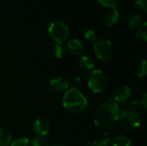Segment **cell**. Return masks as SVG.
I'll return each instance as SVG.
<instances>
[{"label": "cell", "instance_id": "cell-1", "mask_svg": "<svg viewBox=\"0 0 147 146\" xmlns=\"http://www.w3.org/2000/svg\"><path fill=\"white\" fill-rule=\"evenodd\" d=\"M118 103H116L113 99L103 102L94 112L93 120L94 123L102 128L109 127L115 124L120 117Z\"/></svg>", "mask_w": 147, "mask_h": 146}, {"label": "cell", "instance_id": "cell-2", "mask_svg": "<svg viewBox=\"0 0 147 146\" xmlns=\"http://www.w3.org/2000/svg\"><path fill=\"white\" fill-rule=\"evenodd\" d=\"M63 107L72 114H79L84 112L88 107V100L78 89H67L62 99Z\"/></svg>", "mask_w": 147, "mask_h": 146}, {"label": "cell", "instance_id": "cell-3", "mask_svg": "<svg viewBox=\"0 0 147 146\" xmlns=\"http://www.w3.org/2000/svg\"><path fill=\"white\" fill-rule=\"evenodd\" d=\"M88 87L96 94L105 90L108 84V78L105 73L101 70H93L88 77Z\"/></svg>", "mask_w": 147, "mask_h": 146}, {"label": "cell", "instance_id": "cell-4", "mask_svg": "<svg viewBox=\"0 0 147 146\" xmlns=\"http://www.w3.org/2000/svg\"><path fill=\"white\" fill-rule=\"evenodd\" d=\"M119 119L121 126L127 131H134L141 125V118L139 113L131 111L129 109L122 111Z\"/></svg>", "mask_w": 147, "mask_h": 146}, {"label": "cell", "instance_id": "cell-5", "mask_svg": "<svg viewBox=\"0 0 147 146\" xmlns=\"http://www.w3.org/2000/svg\"><path fill=\"white\" fill-rule=\"evenodd\" d=\"M48 33L51 38L57 43H62L69 35V28L60 21H54L49 25Z\"/></svg>", "mask_w": 147, "mask_h": 146}, {"label": "cell", "instance_id": "cell-6", "mask_svg": "<svg viewBox=\"0 0 147 146\" xmlns=\"http://www.w3.org/2000/svg\"><path fill=\"white\" fill-rule=\"evenodd\" d=\"M94 51L97 59L102 61L109 60L113 55V46L107 39L96 40L94 44Z\"/></svg>", "mask_w": 147, "mask_h": 146}, {"label": "cell", "instance_id": "cell-7", "mask_svg": "<svg viewBox=\"0 0 147 146\" xmlns=\"http://www.w3.org/2000/svg\"><path fill=\"white\" fill-rule=\"evenodd\" d=\"M51 129V123L45 117L37 118L33 123V130L38 136L45 137Z\"/></svg>", "mask_w": 147, "mask_h": 146}, {"label": "cell", "instance_id": "cell-8", "mask_svg": "<svg viewBox=\"0 0 147 146\" xmlns=\"http://www.w3.org/2000/svg\"><path fill=\"white\" fill-rule=\"evenodd\" d=\"M131 94H132V91L128 86L121 85L116 89V90L114 94V99L113 100L116 103L124 102L129 99V97L131 96Z\"/></svg>", "mask_w": 147, "mask_h": 146}, {"label": "cell", "instance_id": "cell-9", "mask_svg": "<svg viewBox=\"0 0 147 146\" xmlns=\"http://www.w3.org/2000/svg\"><path fill=\"white\" fill-rule=\"evenodd\" d=\"M50 87L58 92L66 91L69 88L68 82L62 77H56L50 81Z\"/></svg>", "mask_w": 147, "mask_h": 146}, {"label": "cell", "instance_id": "cell-10", "mask_svg": "<svg viewBox=\"0 0 147 146\" xmlns=\"http://www.w3.org/2000/svg\"><path fill=\"white\" fill-rule=\"evenodd\" d=\"M66 49L71 55H79L84 51V46L80 40L72 39L67 43Z\"/></svg>", "mask_w": 147, "mask_h": 146}, {"label": "cell", "instance_id": "cell-11", "mask_svg": "<svg viewBox=\"0 0 147 146\" xmlns=\"http://www.w3.org/2000/svg\"><path fill=\"white\" fill-rule=\"evenodd\" d=\"M119 18V13L118 10L116 9V8L109 10L104 16V24L107 27H111L113 25H115Z\"/></svg>", "mask_w": 147, "mask_h": 146}, {"label": "cell", "instance_id": "cell-12", "mask_svg": "<svg viewBox=\"0 0 147 146\" xmlns=\"http://www.w3.org/2000/svg\"><path fill=\"white\" fill-rule=\"evenodd\" d=\"M79 67L84 71H90L94 68L95 64L93 59L89 56H83L80 58L78 62Z\"/></svg>", "mask_w": 147, "mask_h": 146}, {"label": "cell", "instance_id": "cell-13", "mask_svg": "<svg viewBox=\"0 0 147 146\" xmlns=\"http://www.w3.org/2000/svg\"><path fill=\"white\" fill-rule=\"evenodd\" d=\"M131 140L124 135H117L111 140V146H131Z\"/></svg>", "mask_w": 147, "mask_h": 146}, {"label": "cell", "instance_id": "cell-14", "mask_svg": "<svg viewBox=\"0 0 147 146\" xmlns=\"http://www.w3.org/2000/svg\"><path fill=\"white\" fill-rule=\"evenodd\" d=\"M127 23L131 28H138L141 23V15L136 12H132L127 17Z\"/></svg>", "mask_w": 147, "mask_h": 146}, {"label": "cell", "instance_id": "cell-15", "mask_svg": "<svg viewBox=\"0 0 147 146\" xmlns=\"http://www.w3.org/2000/svg\"><path fill=\"white\" fill-rule=\"evenodd\" d=\"M135 72L138 77L140 78H143L146 77L147 73V63L146 60H142L140 61L135 68Z\"/></svg>", "mask_w": 147, "mask_h": 146}, {"label": "cell", "instance_id": "cell-16", "mask_svg": "<svg viewBox=\"0 0 147 146\" xmlns=\"http://www.w3.org/2000/svg\"><path fill=\"white\" fill-rule=\"evenodd\" d=\"M11 136L8 132L0 128V146H9Z\"/></svg>", "mask_w": 147, "mask_h": 146}, {"label": "cell", "instance_id": "cell-17", "mask_svg": "<svg viewBox=\"0 0 147 146\" xmlns=\"http://www.w3.org/2000/svg\"><path fill=\"white\" fill-rule=\"evenodd\" d=\"M33 146H49L48 141L43 136H36L33 139Z\"/></svg>", "mask_w": 147, "mask_h": 146}, {"label": "cell", "instance_id": "cell-18", "mask_svg": "<svg viewBox=\"0 0 147 146\" xmlns=\"http://www.w3.org/2000/svg\"><path fill=\"white\" fill-rule=\"evenodd\" d=\"M65 48L64 46L61 45V43H57L54 46V49H53V52H54V56L57 58V59H61L64 54H65Z\"/></svg>", "mask_w": 147, "mask_h": 146}, {"label": "cell", "instance_id": "cell-19", "mask_svg": "<svg viewBox=\"0 0 147 146\" xmlns=\"http://www.w3.org/2000/svg\"><path fill=\"white\" fill-rule=\"evenodd\" d=\"M136 36H140L142 37L145 40H147V23L144 22L143 25L140 26V28H139V30L135 33Z\"/></svg>", "mask_w": 147, "mask_h": 146}, {"label": "cell", "instance_id": "cell-20", "mask_svg": "<svg viewBox=\"0 0 147 146\" xmlns=\"http://www.w3.org/2000/svg\"><path fill=\"white\" fill-rule=\"evenodd\" d=\"M10 146H30L29 140L27 138H20L10 143Z\"/></svg>", "mask_w": 147, "mask_h": 146}, {"label": "cell", "instance_id": "cell-21", "mask_svg": "<svg viewBox=\"0 0 147 146\" xmlns=\"http://www.w3.org/2000/svg\"><path fill=\"white\" fill-rule=\"evenodd\" d=\"M84 38L88 41H90V42H94V41L96 40L97 35H96V33L95 32V30H93V29H88L84 33Z\"/></svg>", "mask_w": 147, "mask_h": 146}, {"label": "cell", "instance_id": "cell-22", "mask_svg": "<svg viewBox=\"0 0 147 146\" xmlns=\"http://www.w3.org/2000/svg\"><path fill=\"white\" fill-rule=\"evenodd\" d=\"M102 5L106 7H111L113 9L116 8L118 0H97Z\"/></svg>", "mask_w": 147, "mask_h": 146}, {"label": "cell", "instance_id": "cell-23", "mask_svg": "<svg viewBox=\"0 0 147 146\" xmlns=\"http://www.w3.org/2000/svg\"><path fill=\"white\" fill-rule=\"evenodd\" d=\"M110 139H103L101 141H94L87 144L85 146H109V142Z\"/></svg>", "mask_w": 147, "mask_h": 146}, {"label": "cell", "instance_id": "cell-24", "mask_svg": "<svg viewBox=\"0 0 147 146\" xmlns=\"http://www.w3.org/2000/svg\"><path fill=\"white\" fill-rule=\"evenodd\" d=\"M142 104L140 103V102H137V101H134V102H132L129 105V110L131 111H134V112H136V113H139V111L140 110V108H142Z\"/></svg>", "mask_w": 147, "mask_h": 146}, {"label": "cell", "instance_id": "cell-25", "mask_svg": "<svg viewBox=\"0 0 147 146\" xmlns=\"http://www.w3.org/2000/svg\"><path fill=\"white\" fill-rule=\"evenodd\" d=\"M135 5L139 9L146 11L147 9V0H135Z\"/></svg>", "mask_w": 147, "mask_h": 146}, {"label": "cell", "instance_id": "cell-26", "mask_svg": "<svg viewBox=\"0 0 147 146\" xmlns=\"http://www.w3.org/2000/svg\"><path fill=\"white\" fill-rule=\"evenodd\" d=\"M71 83L73 89H78L80 86V84L82 83V79L78 77H74L71 80Z\"/></svg>", "mask_w": 147, "mask_h": 146}, {"label": "cell", "instance_id": "cell-27", "mask_svg": "<svg viewBox=\"0 0 147 146\" xmlns=\"http://www.w3.org/2000/svg\"><path fill=\"white\" fill-rule=\"evenodd\" d=\"M140 103L142 104L143 108H147V94L146 93H144L141 99H140Z\"/></svg>", "mask_w": 147, "mask_h": 146}, {"label": "cell", "instance_id": "cell-28", "mask_svg": "<svg viewBox=\"0 0 147 146\" xmlns=\"http://www.w3.org/2000/svg\"><path fill=\"white\" fill-rule=\"evenodd\" d=\"M53 146H65L64 145H61V144H55V145H53Z\"/></svg>", "mask_w": 147, "mask_h": 146}]
</instances>
